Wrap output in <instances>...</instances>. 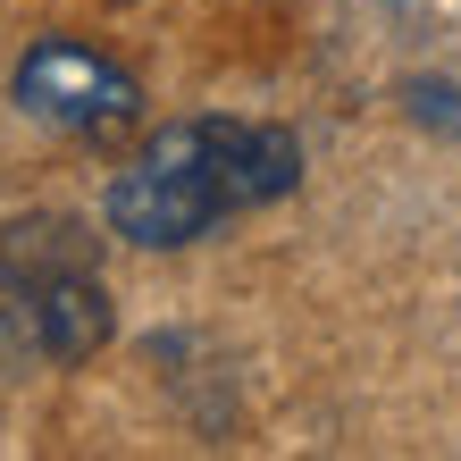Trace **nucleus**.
I'll return each mask as SVG.
<instances>
[{"label":"nucleus","instance_id":"f257e3e1","mask_svg":"<svg viewBox=\"0 0 461 461\" xmlns=\"http://www.w3.org/2000/svg\"><path fill=\"white\" fill-rule=\"evenodd\" d=\"M303 185V143L294 126L268 118H176L159 126L143 151L110 176V235L143 243V252H176V243L210 235L235 210L285 202Z\"/></svg>","mask_w":461,"mask_h":461},{"label":"nucleus","instance_id":"f03ea898","mask_svg":"<svg viewBox=\"0 0 461 461\" xmlns=\"http://www.w3.org/2000/svg\"><path fill=\"white\" fill-rule=\"evenodd\" d=\"M0 336L42 361H93L110 344V294L93 268V235L76 219L0 227Z\"/></svg>","mask_w":461,"mask_h":461},{"label":"nucleus","instance_id":"7ed1b4c3","mask_svg":"<svg viewBox=\"0 0 461 461\" xmlns=\"http://www.w3.org/2000/svg\"><path fill=\"white\" fill-rule=\"evenodd\" d=\"M9 93H17L25 118H42L59 134H126L143 118V85H134L118 59L85 50V42H34L17 59Z\"/></svg>","mask_w":461,"mask_h":461}]
</instances>
